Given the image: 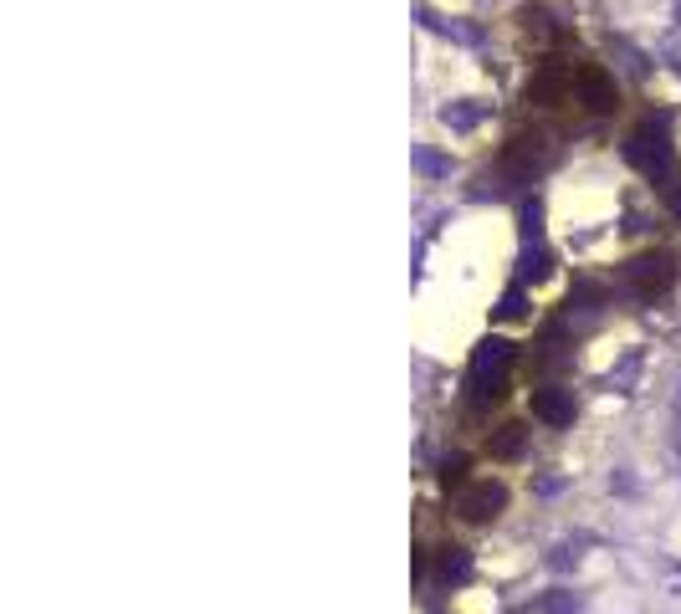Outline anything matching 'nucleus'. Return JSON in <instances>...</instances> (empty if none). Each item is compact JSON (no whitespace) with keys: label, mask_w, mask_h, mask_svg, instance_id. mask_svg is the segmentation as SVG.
Here are the masks:
<instances>
[{"label":"nucleus","mask_w":681,"mask_h":614,"mask_svg":"<svg viewBox=\"0 0 681 614\" xmlns=\"http://www.w3.org/2000/svg\"><path fill=\"white\" fill-rule=\"evenodd\" d=\"M497 318H523V287H507V292H502Z\"/></svg>","instance_id":"7"},{"label":"nucleus","mask_w":681,"mask_h":614,"mask_svg":"<svg viewBox=\"0 0 681 614\" xmlns=\"http://www.w3.org/2000/svg\"><path fill=\"white\" fill-rule=\"evenodd\" d=\"M482 113H487V108H472V98H461V103H446V108H441V123H446V128H472Z\"/></svg>","instance_id":"5"},{"label":"nucleus","mask_w":681,"mask_h":614,"mask_svg":"<svg viewBox=\"0 0 681 614\" xmlns=\"http://www.w3.org/2000/svg\"><path fill=\"white\" fill-rule=\"evenodd\" d=\"M466 568H472L466 548H446V553H441V579H466Z\"/></svg>","instance_id":"6"},{"label":"nucleus","mask_w":681,"mask_h":614,"mask_svg":"<svg viewBox=\"0 0 681 614\" xmlns=\"http://www.w3.org/2000/svg\"><path fill=\"white\" fill-rule=\"evenodd\" d=\"M676 451H681V410H676Z\"/></svg>","instance_id":"11"},{"label":"nucleus","mask_w":681,"mask_h":614,"mask_svg":"<svg viewBox=\"0 0 681 614\" xmlns=\"http://www.w3.org/2000/svg\"><path fill=\"white\" fill-rule=\"evenodd\" d=\"M518 446H523V425H507V435H502V441H497L492 451H497V456H513Z\"/></svg>","instance_id":"8"},{"label":"nucleus","mask_w":681,"mask_h":614,"mask_svg":"<svg viewBox=\"0 0 681 614\" xmlns=\"http://www.w3.org/2000/svg\"><path fill=\"white\" fill-rule=\"evenodd\" d=\"M533 415L548 420V425H569V420H574L569 389H538V394H533Z\"/></svg>","instance_id":"3"},{"label":"nucleus","mask_w":681,"mask_h":614,"mask_svg":"<svg viewBox=\"0 0 681 614\" xmlns=\"http://www.w3.org/2000/svg\"><path fill=\"white\" fill-rule=\"evenodd\" d=\"M513 614H584V609H579V594L548 589V594H538L533 604H523V609H513Z\"/></svg>","instance_id":"4"},{"label":"nucleus","mask_w":681,"mask_h":614,"mask_svg":"<svg viewBox=\"0 0 681 614\" xmlns=\"http://www.w3.org/2000/svg\"><path fill=\"white\" fill-rule=\"evenodd\" d=\"M671 6H676V21H681V0H671Z\"/></svg>","instance_id":"12"},{"label":"nucleus","mask_w":681,"mask_h":614,"mask_svg":"<svg viewBox=\"0 0 681 614\" xmlns=\"http://www.w3.org/2000/svg\"><path fill=\"white\" fill-rule=\"evenodd\" d=\"M513 359H518V348L507 343V338H482V343L472 348V364H466V379H472V389H477V400H482V405L502 394L507 374H513Z\"/></svg>","instance_id":"1"},{"label":"nucleus","mask_w":681,"mask_h":614,"mask_svg":"<svg viewBox=\"0 0 681 614\" xmlns=\"http://www.w3.org/2000/svg\"><path fill=\"white\" fill-rule=\"evenodd\" d=\"M456 507H461L466 522H487V517H497L507 507V487L502 481H472V487L456 497Z\"/></svg>","instance_id":"2"},{"label":"nucleus","mask_w":681,"mask_h":614,"mask_svg":"<svg viewBox=\"0 0 681 614\" xmlns=\"http://www.w3.org/2000/svg\"><path fill=\"white\" fill-rule=\"evenodd\" d=\"M548 563H553V568H569V563H579V543H559Z\"/></svg>","instance_id":"9"},{"label":"nucleus","mask_w":681,"mask_h":614,"mask_svg":"<svg viewBox=\"0 0 681 614\" xmlns=\"http://www.w3.org/2000/svg\"><path fill=\"white\" fill-rule=\"evenodd\" d=\"M671 210H676V221H681V185L671 190Z\"/></svg>","instance_id":"10"}]
</instances>
